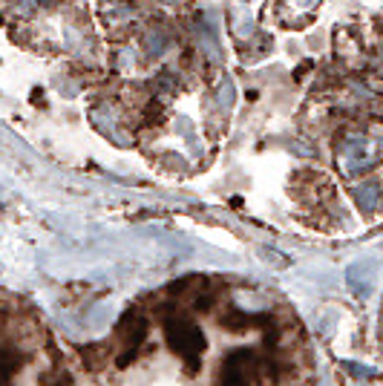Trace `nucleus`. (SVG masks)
I'll return each mask as SVG.
<instances>
[{"label":"nucleus","mask_w":383,"mask_h":386,"mask_svg":"<svg viewBox=\"0 0 383 386\" xmlns=\"http://www.w3.org/2000/svg\"><path fill=\"white\" fill-rule=\"evenodd\" d=\"M78 352L95 386H320L297 312L225 277L196 274L138 297Z\"/></svg>","instance_id":"obj_1"},{"label":"nucleus","mask_w":383,"mask_h":386,"mask_svg":"<svg viewBox=\"0 0 383 386\" xmlns=\"http://www.w3.org/2000/svg\"><path fill=\"white\" fill-rule=\"evenodd\" d=\"M0 386H95L84 358L70 349L32 303L0 292Z\"/></svg>","instance_id":"obj_2"},{"label":"nucleus","mask_w":383,"mask_h":386,"mask_svg":"<svg viewBox=\"0 0 383 386\" xmlns=\"http://www.w3.org/2000/svg\"><path fill=\"white\" fill-rule=\"evenodd\" d=\"M377 352L383 360V305H380V317H377Z\"/></svg>","instance_id":"obj_3"}]
</instances>
